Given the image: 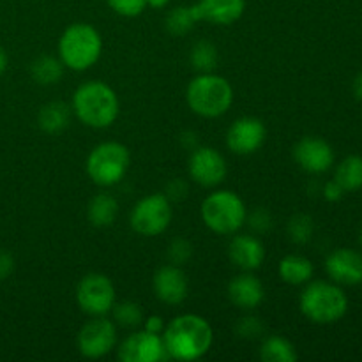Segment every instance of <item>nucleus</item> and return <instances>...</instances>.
Returning a JSON list of instances; mask_svg holds the SVG:
<instances>
[{"mask_svg": "<svg viewBox=\"0 0 362 362\" xmlns=\"http://www.w3.org/2000/svg\"><path fill=\"white\" fill-rule=\"evenodd\" d=\"M163 343L170 359L197 361L211 350L214 332L200 315L186 313L175 317L163 331Z\"/></svg>", "mask_w": 362, "mask_h": 362, "instance_id": "obj_1", "label": "nucleus"}, {"mask_svg": "<svg viewBox=\"0 0 362 362\" xmlns=\"http://www.w3.org/2000/svg\"><path fill=\"white\" fill-rule=\"evenodd\" d=\"M73 112L85 126L105 129L119 117V98L110 85L87 81L74 92Z\"/></svg>", "mask_w": 362, "mask_h": 362, "instance_id": "obj_2", "label": "nucleus"}, {"mask_svg": "<svg viewBox=\"0 0 362 362\" xmlns=\"http://www.w3.org/2000/svg\"><path fill=\"white\" fill-rule=\"evenodd\" d=\"M300 311L313 324H336L349 311V297L336 283L308 281L300 293Z\"/></svg>", "mask_w": 362, "mask_h": 362, "instance_id": "obj_3", "label": "nucleus"}, {"mask_svg": "<svg viewBox=\"0 0 362 362\" xmlns=\"http://www.w3.org/2000/svg\"><path fill=\"white\" fill-rule=\"evenodd\" d=\"M186 99L197 115L216 119L228 112L232 106L233 88L228 80L219 74L200 73L187 85Z\"/></svg>", "mask_w": 362, "mask_h": 362, "instance_id": "obj_4", "label": "nucleus"}, {"mask_svg": "<svg viewBox=\"0 0 362 362\" xmlns=\"http://www.w3.org/2000/svg\"><path fill=\"white\" fill-rule=\"evenodd\" d=\"M103 52L101 34L88 23H73L62 32L59 55L64 66L73 71H87L99 60Z\"/></svg>", "mask_w": 362, "mask_h": 362, "instance_id": "obj_5", "label": "nucleus"}, {"mask_svg": "<svg viewBox=\"0 0 362 362\" xmlns=\"http://www.w3.org/2000/svg\"><path fill=\"white\" fill-rule=\"evenodd\" d=\"M246 218V205L233 191H214L202 204V219L205 226L219 235L235 233L244 225Z\"/></svg>", "mask_w": 362, "mask_h": 362, "instance_id": "obj_6", "label": "nucleus"}, {"mask_svg": "<svg viewBox=\"0 0 362 362\" xmlns=\"http://www.w3.org/2000/svg\"><path fill=\"white\" fill-rule=\"evenodd\" d=\"M131 156L119 141H105L92 148L87 158V173L92 182L101 187L119 184L126 177Z\"/></svg>", "mask_w": 362, "mask_h": 362, "instance_id": "obj_7", "label": "nucleus"}, {"mask_svg": "<svg viewBox=\"0 0 362 362\" xmlns=\"http://www.w3.org/2000/svg\"><path fill=\"white\" fill-rule=\"evenodd\" d=\"M172 221V205L165 194H148L131 211V226L144 237H156L165 232Z\"/></svg>", "mask_w": 362, "mask_h": 362, "instance_id": "obj_8", "label": "nucleus"}, {"mask_svg": "<svg viewBox=\"0 0 362 362\" xmlns=\"http://www.w3.org/2000/svg\"><path fill=\"white\" fill-rule=\"evenodd\" d=\"M76 303L90 317H105L115 304V286L112 279L99 272L81 278L76 286Z\"/></svg>", "mask_w": 362, "mask_h": 362, "instance_id": "obj_9", "label": "nucleus"}, {"mask_svg": "<svg viewBox=\"0 0 362 362\" xmlns=\"http://www.w3.org/2000/svg\"><path fill=\"white\" fill-rule=\"evenodd\" d=\"M117 343V329L112 320L94 317L80 329L76 338L78 350L87 359H101L113 350Z\"/></svg>", "mask_w": 362, "mask_h": 362, "instance_id": "obj_10", "label": "nucleus"}, {"mask_svg": "<svg viewBox=\"0 0 362 362\" xmlns=\"http://www.w3.org/2000/svg\"><path fill=\"white\" fill-rule=\"evenodd\" d=\"M119 359L124 362H159L170 359L161 334L138 331L127 336L119 346Z\"/></svg>", "mask_w": 362, "mask_h": 362, "instance_id": "obj_11", "label": "nucleus"}, {"mask_svg": "<svg viewBox=\"0 0 362 362\" xmlns=\"http://www.w3.org/2000/svg\"><path fill=\"white\" fill-rule=\"evenodd\" d=\"M267 129L257 117H240L226 133V145L233 154L250 156L264 145Z\"/></svg>", "mask_w": 362, "mask_h": 362, "instance_id": "obj_12", "label": "nucleus"}, {"mask_svg": "<svg viewBox=\"0 0 362 362\" xmlns=\"http://www.w3.org/2000/svg\"><path fill=\"white\" fill-rule=\"evenodd\" d=\"M189 175L204 187H214L226 177V161L219 151L212 147L194 148L189 158Z\"/></svg>", "mask_w": 362, "mask_h": 362, "instance_id": "obj_13", "label": "nucleus"}, {"mask_svg": "<svg viewBox=\"0 0 362 362\" xmlns=\"http://www.w3.org/2000/svg\"><path fill=\"white\" fill-rule=\"evenodd\" d=\"M293 159L308 173H324L334 165V151L325 140L317 136H304L293 147Z\"/></svg>", "mask_w": 362, "mask_h": 362, "instance_id": "obj_14", "label": "nucleus"}, {"mask_svg": "<svg viewBox=\"0 0 362 362\" xmlns=\"http://www.w3.org/2000/svg\"><path fill=\"white\" fill-rule=\"evenodd\" d=\"M325 272L336 285L356 286L362 283V255L349 247L334 250L325 260Z\"/></svg>", "mask_w": 362, "mask_h": 362, "instance_id": "obj_15", "label": "nucleus"}, {"mask_svg": "<svg viewBox=\"0 0 362 362\" xmlns=\"http://www.w3.org/2000/svg\"><path fill=\"white\" fill-rule=\"evenodd\" d=\"M152 286L161 303L170 304V306H177L182 303L187 297V278L180 265H163L156 271L154 278H152Z\"/></svg>", "mask_w": 362, "mask_h": 362, "instance_id": "obj_16", "label": "nucleus"}, {"mask_svg": "<svg viewBox=\"0 0 362 362\" xmlns=\"http://www.w3.org/2000/svg\"><path fill=\"white\" fill-rule=\"evenodd\" d=\"M198 21L205 20L214 25H232L243 16L246 0H198L193 4Z\"/></svg>", "mask_w": 362, "mask_h": 362, "instance_id": "obj_17", "label": "nucleus"}, {"mask_svg": "<svg viewBox=\"0 0 362 362\" xmlns=\"http://www.w3.org/2000/svg\"><path fill=\"white\" fill-rule=\"evenodd\" d=\"M228 257L243 271H255L265 258V247L255 235H235L230 240Z\"/></svg>", "mask_w": 362, "mask_h": 362, "instance_id": "obj_18", "label": "nucleus"}, {"mask_svg": "<svg viewBox=\"0 0 362 362\" xmlns=\"http://www.w3.org/2000/svg\"><path fill=\"white\" fill-rule=\"evenodd\" d=\"M228 297L240 310H253V308L260 306V303L264 300L265 290L260 279L246 271V274L237 276L230 281Z\"/></svg>", "mask_w": 362, "mask_h": 362, "instance_id": "obj_19", "label": "nucleus"}, {"mask_svg": "<svg viewBox=\"0 0 362 362\" xmlns=\"http://www.w3.org/2000/svg\"><path fill=\"white\" fill-rule=\"evenodd\" d=\"M315 267L303 255H288L279 262V278L288 285H306L313 278Z\"/></svg>", "mask_w": 362, "mask_h": 362, "instance_id": "obj_20", "label": "nucleus"}, {"mask_svg": "<svg viewBox=\"0 0 362 362\" xmlns=\"http://www.w3.org/2000/svg\"><path fill=\"white\" fill-rule=\"evenodd\" d=\"M117 214H119V204L115 198L108 193L95 194L90 200L87 209L88 221L95 228H106L115 223Z\"/></svg>", "mask_w": 362, "mask_h": 362, "instance_id": "obj_21", "label": "nucleus"}, {"mask_svg": "<svg viewBox=\"0 0 362 362\" xmlns=\"http://www.w3.org/2000/svg\"><path fill=\"white\" fill-rule=\"evenodd\" d=\"M37 120L42 131L49 134H57L69 126L71 108L62 101H52L42 106Z\"/></svg>", "mask_w": 362, "mask_h": 362, "instance_id": "obj_22", "label": "nucleus"}, {"mask_svg": "<svg viewBox=\"0 0 362 362\" xmlns=\"http://www.w3.org/2000/svg\"><path fill=\"white\" fill-rule=\"evenodd\" d=\"M260 359L264 362H296L299 359L297 350L283 336H269L260 349Z\"/></svg>", "mask_w": 362, "mask_h": 362, "instance_id": "obj_23", "label": "nucleus"}, {"mask_svg": "<svg viewBox=\"0 0 362 362\" xmlns=\"http://www.w3.org/2000/svg\"><path fill=\"white\" fill-rule=\"evenodd\" d=\"M334 180L339 186L349 191H357L362 187V158L361 156H349L338 165L334 173Z\"/></svg>", "mask_w": 362, "mask_h": 362, "instance_id": "obj_24", "label": "nucleus"}, {"mask_svg": "<svg viewBox=\"0 0 362 362\" xmlns=\"http://www.w3.org/2000/svg\"><path fill=\"white\" fill-rule=\"evenodd\" d=\"M64 62L60 59H55V57L42 55L39 59H35L32 62L30 73L32 78H34L37 83L41 85H53L57 81H60L64 74Z\"/></svg>", "mask_w": 362, "mask_h": 362, "instance_id": "obj_25", "label": "nucleus"}, {"mask_svg": "<svg viewBox=\"0 0 362 362\" xmlns=\"http://www.w3.org/2000/svg\"><path fill=\"white\" fill-rule=\"evenodd\" d=\"M198 23L197 13H194L193 6H182L175 7L168 13L166 16L165 25L166 30L172 35H186L187 32H191V28Z\"/></svg>", "mask_w": 362, "mask_h": 362, "instance_id": "obj_26", "label": "nucleus"}, {"mask_svg": "<svg viewBox=\"0 0 362 362\" xmlns=\"http://www.w3.org/2000/svg\"><path fill=\"white\" fill-rule=\"evenodd\" d=\"M191 64L200 73H211L218 66V48L211 41H198L191 48Z\"/></svg>", "mask_w": 362, "mask_h": 362, "instance_id": "obj_27", "label": "nucleus"}, {"mask_svg": "<svg viewBox=\"0 0 362 362\" xmlns=\"http://www.w3.org/2000/svg\"><path fill=\"white\" fill-rule=\"evenodd\" d=\"M113 318L119 322L124 327H138L144 322V315L141 310L138 308L136 303L133 300H124V303L113 304L112 308Z\"/></svg>", "mask_w": 362, "mask_h": 362, "instance_id": "obj_28", "label": "nucleus"}, {"mask_svg": "<svg viewBox=\"0 0 362 362\" xmlns=\"http://www.w3.org/2000/svg\"><path fill=\"white\" fill-rule=\"evenodd\" d=\"M288 235L296 244H306L313 235V219L308 214H296L288 221Z\"/></svg>", "mask_w": 362, "mask_h": 362, "instance_id": "obj_29", "label": "nucleus"}, {"mask_svg": "<svg viewBox=\"0 0 362 362\" xmlns=\"http://www.w3.org/2000/svg\"><path fill=\"white\" fill-rule=\"evenodd\" d=\"M106 4L110 6V9L126 18L138 16L147 7V0H106Z\"/></svg>", "mask_w": 362, "mask_h": 362, "instance_id": "obj_30", "label": "nucleus"}, {"mask_svg": "<svg viewBox=\"0 0 362 362\" xmlns=\"http://www.w3.org/2000/svg\"><path fill=\"white\" fill-rule=\"evenodd\" d=\"M193 255V246L187 243L186 239H175L172 240L168 247V258L173 265H182Z\"/></svg>", "mask_w": 362, "mask_h": 362, "instance_id": "obj_31", "label": "nucleus"}, {"mask_svg": "<svg viewBox=\"0 0 362 362\" xmlns=\"http://www.w3.org/2000/svg\"><path fill=\"white\" fill-rule=\"evenodd\" d=\"M235 331L240 338L255 339L262 334V331H264V325H262V322L258 320L257 317H246V318H243L239 324H237Z\"/></svg>", "mask_w": 362, "mask_h": 362, "instance_id": "obj_32", "label": "nucleus"}, {"mask_svg": "<svg viewBox=\"0 0 362 362\" xmlns=\"http://www.w3.org/2000/svg\"><path fill=\"white\" fill-rule=\"evenodd\" d=\"M165 197L168 198L170 202L184 200V198L187 197V184L184 182V180H180V179H173L172 182L166 186Z\"/></svg>", "mask_w": 362, "mask_h": 362, "instance_id": "obj_33", "label": "nucleus"}, {"mask_svg": "<svg viewBox=\"0 0 362 362\" xmlns=\"http://www.w3.org/2000/svg\"><path fill=\"white\" fill-rule=\"evenodd\" d=\"M250 225L253 226L257 232H267L272 225V218L269 216L267 211H264V209H258V211H255L253 214H251Z\"/></svg>", "mask_w": 362, "mask_h": 362, "instance_id": "obj_34", "label": "nucleus"}, {"mask_svg": "<svg viewBox=\"0 0 362 362\" xmlns=\"http://www.w3.org/2000/svg\"><path fill=\"white\" fill-rule=\"evenodd\" d=\"M343 194H345V189L334 179L329 180L324 186V198L327 202H339L343 198Z\"/></svg>", "mask_w": 362, "mask_h": 362, "instance_id": "obj_35", "label": "nucleus"}, {"mask_svg": "<svg viewBox=\"0 0 362 362\" xmlns=\"http://www.w3.org/2000/svg\"><path fill=\"white\" fill-rule=\"evenodd\" d=\"M13 269H14V260L13 257H11V253L0 250V281L6 279L7 276L13 272Z\"/></svg>", "mask_w": 362, "mask_h": 362, "instance_id": "obj_36", "label": "nucleus"}, {"mask_svg": "<svg viewBox=\"0 0 362 362\" xmlns=\"http://www.w3.org/2000/svg\"><path fill=\"white\" fill-rule=\"evenodd\" d=\"M165 322H163L161 317H148L147 320H145V331L152 332V334H163V331H165Z\"/></svg>", "mask_w": 362, "mask_h": 362, "instance_id": "obj_37", "label": "nucleus"}, {"mask_svg": "<svg viewBox=\"0 0 362 362\" xmlns=\"http://www.w3.org/2000/svg\"><path fill=\"white\" fill-rule=\"evenodd\" d=\"M354 94H356L357 99L362 101V73L357 74L356 80H354Z\"/></svg>", "mask_w": 362, "mask_h": 362, "instance_id": "obj_38", "label": "nucleus"}, {"mask_svg": "<svg viewBox=\"0 0 362 362\" xmlns=\"http://www.w3.org/2000/svg\"><path fill=\"white\" fill-rule=\"evenodd\" d=\"M7 62H9V59H7L6 49H4L2 46H0V76H2L4 71L7 69Z\"/></svg>", "mask_w": 362, "mask_h": 362, "instance_id": "obj_39", "label": "nucleus"}, {"mask_svg": "<svg viewBox=\"0 0 362 362\" xmlns=\"http://www.w3.org/2000/svg\"><path fill=\"white\" fill-rule=\"evenodd\" d=\"M170 0H147V6L154 7V9H163Z\"/></svg>", "mask_w": 362, "mask_h": 362, "instance_id": "obj_40", "label": "nucleus"}, {"mask_svg": "<svg viewBox=\"0 0 362 362\" xmlns=\"http://www.w3.org/2000/svg\"><path fill=\"white\" fill-rule=\"evenodd\" d=\"M361 246H362V230H361Z\"/></svg>", "mask_w": 362, "mask_h": 362, "instance_id": "obj_41", "label": "nucleus"}]
</instances>
